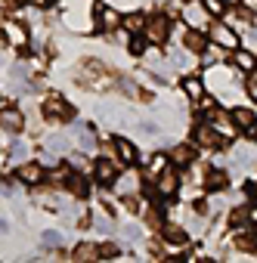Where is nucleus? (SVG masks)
<instances>
[{
	"label": "nucleus",
	"mask_w": 257,
	"mask_h": 263,
	"mask_svg": "<svg viewBox=\"0 0 257 263\" xmlns=\"http://www.w3.org/2000/svg\"><path fill=\"white\" fill-rule=\"evenodd\" d=\"M121 90H124L127 96H131V99H143V102L149 99V93H140V87H137L134 81H121Z\"/></svg>",
	"instance_id": "26"
},
{
	"label": "nucleus",
	"mask_w": 257,
	"mask_h": 263,
	"mask_svg": "<svg viewBox=\"0 0 257 263\" xmlns=\"http://www.w3.org/2000/svg\"><path fill=\"white\" fill-rule=\"evenodd\" d=\"M105 65L99 59H84L81 62V71H78V84H87V87H105Z\"/></svg>",
	"instance_id": "1"
},
{
	"label": "nucleus",
	"mask_w": 257,
	"mask_h": 263,
	"mask_svg": "<svg viewBox=\"0 0 257 263\" xmlns=\"http://www.w3.org/2000/svg\"><path fill=\"white\" fill-rule=\"evenodd\" d=\"M131 53H137V56H140V53H146V44H143V37H134V34H131Z\"/></svg>",
	"instance_id": "35"
},
{
	"label": "nucleus",
	"mask_w": 257,
	"mask_h": 263,
	"mask_svg": "<svg viewBox=\"0 0 257 263\" xmlns=\"http://www.w3.org/2000/svg\"><path fill=\"white\" fill-rule=\"evenodd\" d=\"M115 152L124 158V164H134V161H137V146H134L131 140H118V143H115Z\"/></svg>",
	"instance_id": "20"
},
{
	"label": "nucleus",
	"mask_w": 257,
	"mask_h": 263,
	"mask_svg": "<svg viewBox=\"0 0 257 263\" xmlns=\"http://www.w3.org/2000/svg\"><path fill=\"white\" fill-rule=\"evenodd\" d=\"M232 65H235L238 71H254V68H257L254 56H251V53H245V50H232Z\"/></svg>",
	"instance_id": "19"
},
{
	"label": "nucleus",
	"mask_w": 257,
	"mask_h": 263,
	"mask_svg": "<svg viewBox=\"0 0 257 263\" xmlns=\"http://www.w3.org/2000/svg\"><path fill=\"white\" fill-rule=\"evenodd\" d=\"M183 90H186V96H189V99H195V102L205 96V84H201L198 78H186V81H183Z\"/></svg>",
	"instance_id": "21"
},
{
	"label": "nucleus",
	"mask_w": 257,
	"mask_h": 263,
	"mask_svg": "<svg viewBox=\"0 0 257 263\" xmlns=\"http://www.w3.org/2000/svg\"><path fill=\"white\" fill-rule=\"evenodd\" d=\"M25 4H31V7H47L50 0H25Z\"/></svg>",
	"instance_id": "45"
},
{
	"label": "nucleus",
	"mask_w": 257,
	"mask_h": 263,
	"mask_svg": "<svg viewBox=\"0 0 257 263\" xmlns=\"http://www.w3.org/2000/svg\"><path fill=\"white\" fill-rule=\"evenodd\" d=\"M68 167H71V171H84V167H87V158H84L81 152H78V155L71 152V155H68Z\"/></svg>",
	"instance_id": "31"
},
{
	"label": "nucleus",
	"mask_w": 257,
	"mask_h": 263,
	"mask_svg": "<svg viewBox=\"0 0 257 263\" xmlns=\"http://www.w3.org/2000/svg\"><path fill=\"white\" fill-rule=\"evenodd\" d=\"M254 198H257V189H254Z\"/></svg>",
	"instance_id": "51"
},
{
	"label": "nucleus",
	"mask_w": 257,
	"mask_h": 263,
	"mask_svg": "<svg viewBox=\"0 0 257 263\" xmlns=\"http://www.w3.org/2000/svg\"><path fill=\"white\" fill-rule=\"evenodd\" d=\"M93 171H96V180H99L102 186H112V183H115V177H118V167H115L112 161H105V158H102V161H96V167H93Z\"/></svg>",
	"instance_id": "15"
},
{
	"label": "nucleus",
	"mask_w": 257,
	"mask_h": 263,
	"mask_svg": "<svg viewBox=\"0 0 257 263\" xmlns=\"http://www.w3.org/2000/svg\"><path fill=\"white\" fill-rule=\"evenodd\" d=\"M183 19L189 28H205L208 25V7L205 4H195V0H189V7L183 10Z\"/></svg>",
	"instance_id": "7"
},
{
	"label": "nucleus",
	"mask_w": 257,
	"mask_h": 263,
	"mask_svg": "<svg viewBox=\"0 0 257 263\" xmlns=\"http://www.w3.org/2000/svg\"><path fill=\"white\" fill-rule=\"evenodd\" d=\"M171 164H177V167L195 164V149H192L189 143H180V146H174V152H171Z\"/></svg>",
	"instance_id": "13"
},
{
	"label": "nucleus",
	"mask_w": 257,
	"mask_h": 263,
	"mask_svg": "<svg viewBox=\"0 0 257 263\" xmlns=\"http://www.w3.org/2000/svg\"><path fill=\"white\" fill-rule=\"evenodd\" d=\"M99 257V245H78L75 248V260H96Z\"/></svg>",
	"instance_id": "24"
},
{
	"label": "nucleus",
	"mask_w": 257,
	"mask_h": 263,
	"mask_svg": "<svg viewBox=\"0 0 257 263\" xmlns=\"http://www.w3.org/2000/svg\"><path fill=\"white\" fill-rule=\"evenodd\" d=\"M226 4H232V7H235V4H242V0H226Z\"/></svg>",
	"instance_id": "48"
},
{
	"label": "nucleus",
	"mask_w": 257,
	"mask_h": 263,
	"mask_svg": "<svg viewBox=\"0 0 257 263\" xmlns=\"http://www.w3.org/2000/svg\"><path fill=\"white\" fill-rule=\"evenodd\" d=\"M4 4H7V7H16V4H19V0H4Z\"/></svg>",
	"instance_id": "46"
},
{
	"label": "nucleus",
	"mask_w": 257,
	"mask_h": 263,
	"mask_svg": "<svg viewBox=\"0 0 257 263\" xmlns=\"http://www.w3.org/2000/svg\"><path fill=\"white\" fill-rule=\"evenodd\" d=\"M0 232H7V223H0Z\"/></svg>",
	"instance_id": "49"
},
{
	"label": "nucleus",
	"mask_w": 257,
	"mask_h": 263,
	"mask_svg": "<svg viewBox=\"0 0 257 263\" xmlns=\"http://www.w3.org/2000/svg\"><path fill=\"white\" fill-rule=\"evenodd\" d=\"M195 137H198V146H205V149H226L229 146V140L220 134L217 127H211V124H198Z\"/></svg>",
	"instance_id": "3"
},
{
	"label": "nucleus",
	"mask_w": 257,
	"mask_h": 263,
	"mask_svg": "<svg viewBox=\"0 0 257 263\" xmlns=\"http://www.w3.org/2000/svg\"><path fill=\"white\" fill-rule=\"evenodd\" d=\"M164 238H168L171 245H177V248L189 241V235H186V232H183L180 226H174V223H168V226H164Z\"/></svg>",
	"instance_id": "22"
},
{
	"label": "nucleus",
	"mask_w": 257,
	"mask_h": 263,
	"mask_svg": "<svg viewBox=\"0 0 257 263\" xmlns=\"http://www.w3.org/2000/svg\"><path fill=\"white\" fill-rule=\"evenodd\" d=\"M121 254V248L115 245V241H105V245H99V257H118Z\"/></svg>",
	"instance_id": "32"
},
{
	"label": "nucleus",
	"mask_w": 257,
	"mask_h": 263,
	"mask_svg": "<svg viewBox=\"0 0 257 263\" xmlns=\"http://www.w3.org/2000/svg\"><path fill=\"white\" fill-rule=\"evenodd\" d=\"M50 4H59V0H50Z\"/></svg>",
	"instance_id": "50"
},
{
	"label": "nucleus",
	"mask_w": 257,
	"mask_h": 263,
	"mask_svg": "<svg viewBox=\"0 0 257 263\" xmlns=\"http://www.w3.org/2000/svg\"><path fill=\"white\" fill-rule=\"evenodd\" d=\"M44 115H47L50 121H75V108H71L62 96H50V99L44 102Z\"/></svg>",
	"instance_id": "4"
},
{
	"label": "nucleus",
	"mask_w": 257,
	"mask_h": 263,
	"mask_svg": "<svg viewBox=\"0 0 257 263\" xmlns=\"http://www.w3.org/2000/svg\"><path fill=\"white\" fill-rule=\"evenodd\" d=\"M198 105H201V108H205L208 115L214 111V99H211V96H201V99H198Z\"/></svg>",
	"instance_id": "39"
},
{
	"label": "nucleus",
	"mask_w": 257,
	"mask_h": 263,
	"mask_svg": "<svg viewBox=\"0 0 257 263\" xmlns=\"http://www.w3.org/2000/svg\"><path fill=\"white\" fill-rule=\"evenodd\" d=\"M93 223H96V229H99V232H112V229H115V226H112V220H99V217H96Z\"/></svg>",
	"instance_id": "38"
},
{
	"label": "nucleus",
	"mask_w": 257,
	"mask_h": 263,
	"mask_svg": "<svg viewBox=\"0 0 257 263\" xmlns=\"http://www.w3.org/2000/svg\"><path fill=\"white\" fill-rule=\"evenodd\" d=\"M4 34H7V41H10V44H16V47H25V44H28V31H25V25H22V22H16V19L4 25Z\"/></svg>",
	"instance_id": "12"
},
{
	"label": "nucleus",
	"mask_w": 257,
	"mask_h": 263,
	"mask_svg": "<svg viewBox=\"0 0 257 263\" xmlns=\"http://www.w3.org/2000/svg\"><path fill=\"white\" fill-rule=\"evenodd\" d=\"M208 44H211V41L201 34V28H189V31H186V37H183V47H186L189 53H205V50H208Z\"/></svg>",
	"instance_id": "11"
},
{
	"label": "nucleus",
	"mask_w": 257,
	"mask_h": 263,
	"mask_svg": "<svg viewBox=\"0 0 257 263\" xmlns=\"http://www.w3.org/2000/svg\"><path fill=\"white\" fill-rule=\"evenodd\" d=\"M205 186H208V189H214V192H223V189L229 186V174H226V171H220V167H214V171H208Z\"/></svg>",
	"instance_id": "16"
},
{
	"label": "nucleus",
	"mask_w": 257,
	"mask_h": 263,
	"mask_svg": "<svg viewBox=\"0 0 257 263\" xmlns=\"http://www.w3.org/2000/svg\"><path fill=\"white\" fill-rule=\"evenodd\" d=\"M211 44H217V47H223V50H235V47H238V37H235V31H232L229 25L214 22V25H211Z\"/></svg>",
	"instance_id": "6"
},
{
	"label": "nucleus",
	"mask_w": 257,
	"mask_h": 263,
	"mask_svg": "<svg viewBox=\"0 0 257 263\" xmlns=\"http://www.w3.org/2000/svg\"><path fill=\"white\" fill-rule=\"evenodd\" d=\"M177 186H180V177H177V164L171 167H164L161 174H158V183H155V192L161 195V198H174L177 195Z\"/></svg>",
	"instance_id": "5"
},
{
	"label": "nucleus",
	"mask_w": 257,
	"mask_h": 263,
	"mask_svg": "<svg viewBox=\"0 0 257 263\" xmlns=\"http://www.w3.org/2000/svg\"><path fill=\"white\" fill-rule=\"evenodd\" d=\"M235 248H238V251H254V248H257V241H254V235H251V232H242V235H235Z\"/></svg>",
	"instance_id": "28"
},
{
	"label": "nucleus",
	"mask_w": 257,
	"mask_h": 263,
	"mask_svg": "<svg viewBox=\"0 0 257 263\" xmlns=\"http://www.w3.org/2000/svg\"><path fill=\"white\" fill-rule=\"evenodd\" d=\"M124 211H127V214H137V211H140V201H137V198H134L131 192L124 195Z\"/></svg>",
	"instance_id": "33"
},
{
	"label": "nucleus",
	"mask_w": 257,
	"mask_h": 263,
	"mask_svg": "<svg viewBox=\"0 0 257 263\" xmlns=\"http://www.w3.org/2000/svg\"><path fill=\"white\" fill-rule=\"evenodd\" d=\"M168 164H171V158H168V155H161V152H158V155H152V164H149L146 177H155V174H161Z\"/></svg>",
	"instance_id": "25"
},
{
	"label": "nucleus",
	"mask_w": 257,
	"mask_h": 263,
	"mask_svg": "<svg viewBox=\"0 0 257 263\" xmlns=\"http://www.w3.org/2000/svg\"><path fill=\"white\" fill-rule=\"evenodd\" d=\"M68 177H71V167H56V171L50 174V180H53V183H59V186H62V183L68 186Z\"/></svg>",
	"instance_id": "30"
},
{
	"label": "nucleus",
	"mask_w": 257,
	"mask_h": 263,
	"mask_svg": "<svg viewBox=\"0 0 257 263\" xmlns=\"http://www.w3.org/2000/svg\"><path fill=\"white\" fill-rule=\"evenodd\" d=\"M68 192L78 195V198H87V195H90V186H87V180L81 177V171H71V177H68Z\"/></svg>",
	"instance_id": "18"
},
{
	"label": "nucleus",
	"mask_w": 257,
	"mask_h": 263,
	"mask_svg": "<svg viewBox=\"0 0 257 263\" xmlns=\"http://www.w3.org/2000/svg\"><path fill=\"white\" fill-rule=\"evenodd\" d=\"M0 127L10 130V134H16V130L25 127V115L16 111V108H4V111H0Z\"/></svg>",
	"instance_id": "10"
},
{
	"label": "nucleus",
	"mask_w": 257,
	"mask_h": 263,
	"mask_svg": "<svg viewBox=\"0 0 257 263\" xmlns=\"http://www.w3.org/2000/svg\"><path fill=\"white\" fill-rule=\"evenodd\" d=\"M59 245V235L56 232H44V248H56Z\"/></svg>",
	"instance_id": "37"
},
{
	"label": "nucleus",
	"mask_w": 257,
	"mask_h": 263,
	"mask_svg": "<svg viewBox=\"0 0 257 263\" xmlns=\"http://www.w3.org/2000/svg\"><path fill=\"white\" fill-rule=\"evenodd\" d=\"M171 62H174L177 68H186V53H183V50H174V53H171Z\"/></svg>",
	"instance_id": "36"
},
{
	"label": "nucleus",
	"mask_w": 257,
	"mask_h": 263,
	"mask_svg": "<svg viewBox=\"0 0 257 263\" xmlns=\"http://www.w3.org/2000/svg\"><path fill=\"white\" fill-rule=\"evenodd\" d=\"M229 223L238 226V229H245V226L251 223V211H248V208H235V211L229 214Z\"/></svg>",
	"instance_id": "23"
},
{
	"label": "nucleus",
	"mask_w": 257,
	"mask_h": 263,
	"mask_svg": "<svg viewBox=\"0 0 257 263\" xmlns=\"http://www.w3.org/2000/svg\"><path fill=\"white\" fill-rule=\"evenodd\" d=\"M146 37H149L155 47L168 44V41H171V19H168L164 13H155V16H149V22H146Z\"/></svg>",
	"instance_id": "2"
},
{
	"label": "nucleus",
	"mask_w": 257,
	"mask_h": 263,
	"mask_svg": "<svg viewBox=\"0 0 257 263\" xmlns=\"http://www.w3.org/2000/svg\"><path fill=\"white\" fill-rule=\"evenodd\" d=\"M75 134H78V143H81V149H93V146H96V140H93V134H90L87 127H78Z\"/></svg>",
	"instance_id": "29"
},
{
	"label": "nucleus",
	"mask_w": 257,
	"mask_h": 263,
	"mask_svg": "<svg viewBox=\"0 0 257 263\" xmlns=\"http://www.w3.org/2000/svg\"><path fill=\"white\" fill-rule=\"evenodd\" d=\"M251 220H254V223H257V208H254V211H251Z\"/></svg>",
	"instance_id": "47"
},
{
	"label": "nucleus",
	"mask_w": 257,
	"mask_h": 263,
	"mask_svg": "<svg viewBox=\"0 0 257 263\" xmlns=\"http://www.w3.org/2000/svg\"><path fill=\"white\" fill-rule=\"evenodd\" d=\"M146 22H149L146 13H127L124 16V31L127 34H140V31H146Z\"/></svg>",
	"instance_id": "14"
},
{
	"label": "nucleus",
	"mask_w": 257,
	"mask_h": 263,
	"mask_svg": "<svg viewBox=\"0 0 257 263\" xmlns=\"http://www.w3.org/2000/svg\"><path fill=\"white\" fill-rule=\"evenodd\" d=\"M223 4H226V0H205L208 13H214V16H220V13H223Z\"/></svg>",
	"instance_id": "34"
},
{
	"label": "nucleus",
	"mask_w": 257,
	"mask_h": 263,
	"mask_svg": "<svg viewBox=\"0 0 257 263\" xmlns=\"http://www.w3.org/2000/svg\"><path fill=\"white\" fill-rule=\"evenodd\" d=\"M248 96L257 102V81H251V84H248Z\"/></svg>",
	"instance_id": "44"
},
{
	"label": "nucleus",
	"mask_w": 257,
	"mask_h": 263,
	"mask_svg": "<svg viewBox=\"0 0 257 263\" xmlns=\"http://www.w3.org/2000/svg\"><path fill=\"white\" fill-rule=\"evenodd\" d=\"M140 130H143V134H158V127H155L152 121H143V124H140Z\"/></svg>",
	"instance_id": "41"
},
{
	"label": "nucleus",
	"mask_w": 257,
	"mask_h": 263,
	"mask_svg": "<svg viewBox=\"0 0 257 263\" xmlns=\"http://www.w3.org/2000/svg\"><path fill=\"white\" fill-rule=\"evenodd\" d=\"M25 78V65L19 62V65H13V81H22Z\"/></svg>",
	"instance_id": "40"
},
{
	"label": "nucleus",
	"mask_w": 257,
	"mask_h": 263,
	"mask_svg": "<svg viewBox=\"0 0 257 263\" xmlns=\"http://www.w3.org/2000/svg\"><path fill=\"white\" fill-rule=\"evenodd\" d=\"M124 235H127V238H140V229H137V226H127Z\"/></svg>",
	"instance_id": "42"
},
{
	"label": "nucleus",
	"mask_w": 257,
	"mask_h": 263,
	"mask_svg": "<svg viewBox=\"0 0 257 263\" xmlns=\"http://www.w3.org/2000/svg\"><path fill=\"white\" fill-rule=\"evenodd\" d=\"M232 124H235V130H245L248 137H254V130H257V121H254V111H248V108H235L232 115Z\"/></svg>",
	"instance_id": "9"
},
{
	"label": "nucleus",
	"mask_w": 257,
	"mask_h": 263,
	"mask_svg": "<svg viewBox=\"0 0 257 263\" xmlns=\"http://www.w3.org/2000/svg\"><path fill=\"white\" fill-rule=\"evenodd\" d=\"M16 177L25 183V186H41L44 183V164H38V161H28V164H22L19 171H16Z\"/></svg>",
	"instance_id": "8"
},
{
	"label": "nucleus",
	"mask_w": 257,
	"mask_h": 263,
	"mask_svg": "<svg viewBox=\"0 0 257 263\" xmlns=\"http://www.w3.org/2000/svg\"><path fill=\"white\" fill-rule=\"evenodd\" d=\"M47 149H53V152H68L71 143H68V137H50V140H47Z\"/></svg>",
	"instance_id": "27"
},
{
	"label": "nucleus",
	"mask_w": 257,
	"mask_h": 263,
	"mask_svg": "<svg viewBox=\"0 0 257 263\" xmlns=\"http://www.w3.org/2000/svg\"><path fill=\"white\" fill-rule=\"evenodd\" d=\"M121 25H124V19L118 16V10L105 7V10L99 13V28H105V31H115V28H121Z\"/></svg>",
	"instance_id": "17"
},
{
	"label": "nucleus",
	"mask_w": 257,
	"mask_h": 263,
	"mask_svg": "<svg viewBox=\"0 0 257 263\" xmlns=\"http://www.w3.org/2000/svg\"><path fill=\"white\" fill-rule=\"evenodd\" d=\"M22 155H25V146H22V143H16V146H13V158H22Z\"/></svg>",
	"instance_id": "43"
},
{
	"label": "nucleus",
	"mask_w": 257,
	"mask_h": 263,
	"mask_svg": "<svg viewBox=\"0 0 257 263\" xmlns=\"http://www.w3.org/2000/svg\"><path fill=\"white\" fill-rule=\"evenodd\" d=\"M127 4H134V0H127Z\"/></svg>",
	"instance_id": "52"
}]
</instances>
